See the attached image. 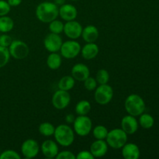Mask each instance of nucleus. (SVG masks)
I'll use <instances>...</instances> for the list:
<instances>
[{"label":"nucleus","instance_id":"f257e3e1","mask_svg":"<svg viewBox=\"0 0 159 159\" xmlns=\"http://www.w3.org/2000/svg\"><path fill=\"white\" fill-rule=\"evenodd\" d=\"M59 16L58 6L52 2H43L37 6L36 16L43 23H51Z\"/></svg>","mask_w":159,"mask_h":159},{"label":"nucleus","instance_id":"f03ea898","mask_svg":"<svg viewBox=\"0 0 159 159\" xmlns=\"http://www.w3.org/2000/svg\"><path fill=\"white\" fill-rule=\"evenodd\" d=\"M54 136L57 144L62 147H68L74 142L75 131L67 124H60L55 127Z\"/></svg>","mask_w":159,"mask_h":159},{"label":"nucleus","instance_id":"7ed1b4c3","mask_svg":"<svg viewBox=\"0 0 159 159\" xmlns=\"http://www.w3.org/2000/svg\"><path fill=\"white\" fill-rule=\"evenodd\" d=\"M124 107L129 115L138 116L142 114L145 110V102L141 96L138 94H131L127 97Z\"/></svg>","mask_w":159,"mask_h":159},{"label":"nucleus","instance_id":"20e7f679","mask_svg":"<svg viewBox=\"0 0 159 159\" xmlns=\"http://www.w3.org/2000/svg\"><path fill=\"white\" fill-rule=\"evenodd\" d=\"M108 146L113 149H120L127 143V134L121 128L113 129L108 132L107 138Z\"/></svg>","mask_w":159,"mask_h":159},{"label":"nucleus","instance_id":"39448f33","mask_svg":"<svg viewBox=\"0 0 159 159\" xmlns=\"http://www.w3.org/2000/svg\"><path fill=\"white\" fill-rule=\"evenodd\" d=\"M75 133L80 137H85L90 134L93 128L92 120L86 115L78 116L73 123Z\"/></svg>","mask_w":159,"mask_h":159},{"label":"nucleus","instance_id":"423d86ee","mask_svg":"<svg viewBox=\"0 0 159 159\" xmlns=\"http://www.w3.org/2000/svg\"><path fill=\"white\" fill-rule=\"evenodd\" d=\"M113 97V89L108 84L99 85L95 89L94 98L98 104L102 106L107 105Z\"/></svg>","mask_w":159,"mask_h":159},{"label":"nucleus","instance_id":"0eeeda50","mask_svg":"<svg viewBox=\"0 0 159 159\" xmlns=\"http://www.w3.org/2000/svg\"><path fill=\"white\" fill-rule=\"evenodd\" d=\"M8 49L11 57L16 60L26 58L30 53V48L28 45L20 40H12Z\"/></svg>","mask_w":159,"mask_h":159},{"label":"nucleus","instance_id":"6e6552de","mask_svg":"<svg viewBox=\"0 0 159 159\" xmlns=\"http://www.w3.org/2000/svg\"><path fill=\"white\" fill-rule=\"evenodd\" d=\"M81 45L74 40H67L62 43L61 47V54L66 59H72L77 57L81 52Z\"/></svg>","mask_w":159,"mask_h":159},{"label":"nucleus","instance_id":"1a4fd4ad","mask_svg":"<svg viewBox=\"0 0 159 159\" xmlns=\"http://www.w3.org/2000/svg\"><path fill=\"white\" fill-rule=\"evenodd\" d=\"M71 102V96L68 91L58 89L54 93L51 99L53 107L57 110H64Z\"/></svg>","mask_w":159,"mask_h":159},{"label":"nucleus","instance_id":"9d476101","mask_svg":"<svg viewBox=\"0 0 159 159\" xmlns=\"http://www.w3.org/2000/svg\"><path fill=\"white\" fill-rule=\"evenodd\" d=\"M40 146L36 140L27 139L21 145V153L25 158H34L38 155Z\"/></svg>","mask_w":159,"mask_h":159},{"label":"nucleus","instance_id":"9b49d317","mask_svg":"<svg viewBox=\"0 0 159 159\" xmlns=\"http://www.w3.org/2000/svg\"><path fill=\"white\" fill-rule=\"evenodd\" d=\"M62 43L63 41L61 36L54 33L48 34L43 40V45H44L45 49L51 53L57 52L60 51Z\"/></svg>","mask_w":159,"mask_h":159},{"label":"nucleus","instance_id":"f8f14e48","mask_svg":"<svg viewBox=\"0 0 159 159\" xmlns=\"http://www.w3.org/2000/svg\"><path fill=\"white\" fill-rule=\"evenodd\" d=\"M82 29L83 28L82 25L74 20L67 21V23L64 24L63 32L68 38L71 40H76L82 36Z\"/></svg>","mask_w":159,"mask_h":159},{"label":"nucleus","instance_id":"ddd939ff","mask_svg":"<svg viewBox=\"0 0 159 159\" xmlns=\"http://www.w3.org/2000/svg\"><path fill=\"white\" fill-rule=\"evenodd\" d=\"M138 126H139V124L135 116H131V115L124 116L121 120V129L127 135L134 134L136 133L138 130Z\"/></svg>","mask_w":159,"mask_h":159},{"label":"nucleus","instance_id":"4468645a","mask_svg":"<svg viewBox=\"0 0 159 159\" xmlns=\"http://www.w3.org/2000/svg\"><path fill=\"white\" fill-rule=\"evenodd\" d=\"M90 75L89 68L83 63H78L71 68V76L75 80L84 82Z\"/></svg>","mask_w":159,"mask_h":159},{"label":"nucleus","instance_id":"2eb2a0df","mask_svg":"<svg viewBox=\"0 0 159 159\" xmlns=\"http://www.w3.org/2000/svg\"><path fill=\"white\" fill-rule=\"evenodd\" d=\"M89 151L94 158H101L107 155L108 144L104 140H96L92 143Z\"/></svg>","mask_w":159,"mask_h":159},{"label":"nucleus","instance_id":"dca6fc26","mask_svg":"<svg viewBox=\"0 0 159 159\" xmlns=\"http://www.w3.org/2000/svg\"><path fill=\"white\" fill-rule=\"evenodd\" d=\"M41 151L47 158H54L59 152L58 146L52 140H46L41 144Z\"/></svg>","mask_w":159,"mask_h":159},{"label":"nucleus","instance_id":"f3484780","mask_svg":"<svg viewBox=\"0 0 159 159\" xmlns=\"http://www.w3.org/2000/svg\"><path fill=\"white\" fill-rule=\"evenodd\" d=\"M77 15V9L73 5L65 3L59 7V16L66 22L75 20Z\"/></svg>","mask_w":159,"mask_h":159},{"label":"nucleus","instance_id":"a211bd4d","mask_svg":"<svg viewBox=\"0 0 159 159\" xmlns=\"http://www.w3.org/2000/svg\"><path fill=\"white\" fill-rule=\"evenodd\" d=\"M122 155L125 159H138L141 152L136 144L126 143L122 148Z\"/></svg>","mask_w":159,"mask_h":159},{"label":"nucleus","instance_id":"6ab92c4d","mask_svg":"<svg viewBox=\"0 0 159 159\" xmlns=\"http://www.w3.org/2000/svg\"><path fill=\"white\" fill-rule=\"evenodd\" d=\"M99 47L96 43H87L81 48V54L85 60L94 59L99 54Z\"/></svg>","mask_w":159,"mask_h":159},{"label":"nucleus","instance_id":"aec40b11","mask_svg":"<svg viewBox=\"0 0 159 159\" xmlns=\"http://www.w3.org/2000/svg\"><path fill=\"white\" fill-rule=\"evenodd\" d=\"M82 39L86 43H95L99 38V30L93 25H89L82 29Z\"/></svg>","mask_w":159,"mask_h":159},{"label":"nucleus","instance_id":"412c9836","mask_svg":"<svg viewBox=\"0 0 159 159\" xmlns=\"http://www.w3.org/2000/svg\"><path fill=\"white\" fill-rule=\"evenodd\" d=\"M61 57L57 52L51 53L47 58V65L51 70L58 69L61 65Z\"/></svg>","mask_w":159,"mask_h":159},{"label":"nucleus","instance_id":"4be33fe9","mask_svg":"<svg viewBox=\"0 0 159 159\" xmlns=\"http://www.w3.org/2000/svg\"><path fill=\"white\" fill-rule=\"evenodd\" d=\"M75 84V80L71 75H65L62 77L58 82V88L59 89L65 90V91H69Z\"/></svg>","mask_w":159,"mask_h":159},{"label":"nucleus","instance_id":"5701e85b","mask_svg":"<svg viewBox=\"0 0 159 159\" xmlns=\"http://www.w3.org/2000/svg\"><path fill=\"white\" fill-rule=\"evenodd\" d=\"M14 22L10 17L2 16H0V32L3 34L9 33L13 29Z\"/></svg>","mask_w":159,"mask_h":159},{"label":"nucleus","instance_id":"b1692460","mask_svg":"<svg viewBox=\"0 0 159 159\" xmlns=\"http://www.w3.org/2000/svg\"><path fill=\"white\" fill-rule=\"evenodd\" d=\"M91 109V103L88 100H81L76 104L75 113L78 116H85L89 113Z\"/></svg>","mask_w":159,"mask_h":159},{"label":"nucleus","instance_id":"393cba45","mask_svg":"<svg viewBox=\"0 0 159 159\" xmlns=\"http://www.w3.org/2000/svg\"><path fill=\"white\" fill-rule=\"evenodd\" d=\"M138 124H140L142 128L144 129H150L152 128L155 124V120L153 116H151L148 113H144L140 115L139 122Z\"/></svg>","mask_w":159,"mask_h":159},{"label":"nucleus","instance_id":"a878e982","mask_svg":"<svg viewBox=\"0 0 159 159\" xmlns=\"http://www.w3.org/2000/svg\"><path fill=\"white\" fill-rule=\"evenodd\" d=\"M39 133L44 137H51L54 135L55 127L49 122H43L38 127Z\"/></svg>","mask_w":159,"mask_h":159},{"label":"nucleus","instance_id":"bb28decb","mask_svg":"<svg viewBox=\"0 0 159 159\" xmlns=\"http://www.w3.org/2000/svg\"><path fill=\"white\" fill-rule=\"evenodd\" d=\"M108 132V130L105 126L98 125L93 128V134L96 140H105Z\"/></svg>","mask_w":159,"mask_h":159},{"label":"nucleus","instance_id":"cd10ccee","mask_svg":"<svg viewBox=\"0 0 159 159\" xmlns=\"http://www.w3.org/2000/svg\"><path fill=\"white\" fill-rule=\"evenodd\" d=\"M10 58V54L8 48L0 45V68L6 66Z\"/></svg>","mask_w":159,"mask_h":159},{"label":"nucleus","instance_id":"c85d7f7f","mask_svg":"<svg viewBox=\"0 0 159 159\" xmlns=\"http://www.w3.org/2000/svg\"><path fill=\"white\" fill-rule=\"evenodd\" d=\"M96 79L97 81V83L99 85H104L107 84L110 81V74L108 71L106 69H100L97 71L96 75Z\"/></svg>","mask_w":159,"mask_h":159},{"label":"nucleus","instance_id":"c756f323","mask_svg":"<svg viewBox=\"0 0 159 159\" xmlns=\"http://www.w3.org/2000/svg\"><path fill=\"white\" fill-rule=\"evenodd\" d=\"M49 30L51 33L56 34H60L64 30V23L61 20H54L49 23Z\"/></svg>","mask_w":159,"mask_h":159},{"label":"nucleus","instance_id":"7c9ffc66","mask_svg":"<svg viewBox=\"0 0 159 159\" xmlns=\"http://www.w3.org/2000/svg\"><path fill=\"white\" fill-rule=\"evenodd\" d=\"M97 81L96 78H93L89 76L85 81H84V87L88 91H94L97 87Z\"/></svg>","mask_w":159,"mask_h":159},{"label":"nucleus","instance_id":"2f4dec72","mask_svg":"<svg viewBox=\"0 0 159 159\" xmlns=\"http://www.w3.org/2000/svg\"><path fill=\"white\" fill-rule=\"evenodd\" d=\"M0 159H21V156L13 150H6L2 152Z\"/></svg>","mask_w":159,"mask_h":159},{"label":"nucleus","instance_id":"473e14b6","mask_svg":"<svg viewBox=\"0 0 159 159\" xmlns=\"http://www.w3.org/2000/svg\"><path fill=\"white\" fill-rule=\"evenodd\" d=\"M11 6L8 3L7 1L5 0H0V16H6L10 12Z\"/></svg>","mask_w":159,"mask_h":159},{"label":"nucleus","instance_id":"72a5a7b5","mask_svg":"<svg viewBox=\"0 0 159 159\" xmlns=\"http://www.w3.org/2000/svg\"><path fill=\"white\" fill-rule=\"evenodd\" d=\"M57 159H76L75 155L70 151H62L58 152L57 156L55 157Z\"/></svg>","mask_w":159,"mask_h":159},{"label":"nucleus","instance_id":"f704fd0d","mask_svg":"<svg viewBox=\"0 0 159 159\" xmlns=\"http://www.w3.org/2000/svg\"><path fill=\"white\" fill-rule=\"evenodd\" d=\"M12 41V37L8 34H2L0 36V45L5 48H9Z\"/></svg>","mask_w":159,"mask_h":159},{"label":"nucleus","instance_id":"c9c22d12","mask_svg":"<svg viewBox=\"0 0 159 159\" xmlns=\"http://www.w3.org/2000/svg\"><path fill=\"white\" fill-rule=\"evenodd\" d=\"M76 159H94L95 158L93 157V155H92V153L90 152V151H81L76 155Z\"/></svg>","mask_w":159,"mask_h":159},{"label":"nucleus","instance_id":"e433bc0d","mask_svg":"<svg viewBox=\"0 0 159 159\" xmlns=\"http://www.w3.org/2000/svg\"><path fill=\"white\" fill-rule=\"evenodd\" d=\"M75 117L74 115L72 114V113H68V114H67L66 116H65V122L67 123V124H73L75 121Z\"/></svg>","mask_w":159,"mask_h":159},{"label":"nucleus","instance_id":"4c0bfd02","mask_svg":"<svg viewBox=\"0 0 159 159\" xmlns=\"http://www.w3.org/2000/svg\"><path fill=\"white\" fill-rule=\"evenodd\" d=\"M22 1L23 0H7L8 3H9L11 7H16V6H20L21 4Z\"/></svg>","mask_w":159,"mask_h":159},{"label":"nucleus","instance_id":"58836bf2","mask_svg":"<svg viewBox=\"0 0 159 159\" xmlns=\"http://www.w3.org/2000/svg\"><path fill=\"white\" fill-rule=\"evenodd\" d=\"M54 2L55 3L57 6H61V5L65 4V0H54Z\"/></svg>","mask_w":159,"mask_h":159},{"label":"nucleus","instance_id":"ea45409f","mask_svg":"<svg viewBox=\"0 0 159 159\" xmlns=\"http://www.w3.org/2000/svg\"><path fill=\"white\" fill-rule=\"evenodd\" d=\"M71 1H78V0H71Z\"/></svg>","mask_w":159,"mask_h":159}]
</instances>
